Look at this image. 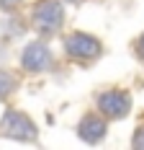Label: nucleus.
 Returning a JSON list of instances; mask_svg holds the SVG:
<instances>
[{"instance_id":"1","label":"nucleus","mask_w":144,"mask_h":150,"mask_svg":"<svg viewBox=\"0 0 144 150\" xmlns=\"http://www.w3.org/2000/svg\"><path fill=\"white\" fill-rule=\"evenodd\" d=\"M126 96H121V93H108V96H103L101 98V106H106V111L108 114H113V117H121V114H126Z\"/></svg>"},{"instance_id":"2","label":"nucleus","mask_w":144,"mask_h":150,"mask_svg":"<svg viewBox=\"0 0 144 150\" xmlns=\"http://www.w3.org/2000/svg\"><path fill=\"white\" fill-rule=\"evenodd\" d=\"M142 44H144V39H142Z\"/></svg>"}]
</instances>
